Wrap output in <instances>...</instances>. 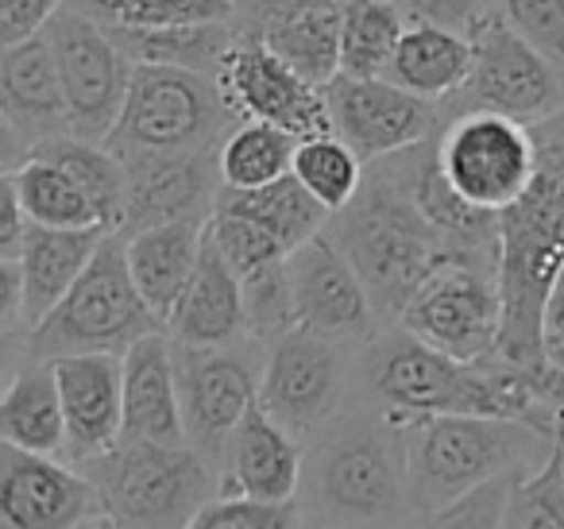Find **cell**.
Masks as SVG:
<instances>
[{
	"label": "cell",
	"mask_w": 564,
	"mask_h": 529,
	"mask_svg": "<svg viewBox=\"0 0 564 529\" xmlns=\"http://www.w3.org/2000/svg\"><path fill=\"white\" fill-rule=\"evenodd\" d=\"M538 166L510 209L499 213V359L545 379L564 406L545 364V305L564 267V109L530 125Z\"/></svg>",
	"instance_id": "obj_1"
},
{
	"label": "cell",
	"mask_w": 564,
	"mask_h": 529,
	"mask_svg": "<svg viewBox=\"0 0 564 529\" xmlns=\"http://www.w3.org/2000/svg\"><path fill=\"white\" fill-rule=\"evenodd\" d=\"M325 233L360 271L383 325H399L414 290L453 248L414 202L394 155L368 163L360 194L333 213Z\"/></svg>",
	"instance_id": "obj_2"
},
{
	"label": "cell",
	"mask_w": 564,
	"mask_h": 529,
	"mask_svg": "<svg viewBox=\"0 0 564 529\" xmlns=\"http://www.w3.org/2000/svg\"><path fill=\"white\" fill-rule=\"evenodd\" d=\"M310 490L302 521L317 526H399L414 521L406 487L402 429L383 410H340L310 436L302 467Z\"/></svg>",
	"instance_id": "obj_3"
},
{
	"label": "cell",
	"mask_w": 564,
	"mask_h": 529,
	"mask_svg": "<svg viewBox=\"0 0 564 529\" xmlns=\"http://www.w3.org/2000/svg\"><path fill=\"white\" fill-rule=\"evenodd\" d=\"M394 425L402 429L410 514L417 526L495 475L545 464L561 436L530 421L487 418V413H417Z\"/></svg>",
	"instance_id": "obj_4"
},
{
	"label": "cell",
	"mask_w": 564,
	"mask_h": 529,
	"mask_svg": "<svg viewBox=\"0 0 564 529\" xmlns=\"http://www.w3.org/2000/svg\"><path fill=\"white\" fill-rule=\"evenodd\" d=\"M166 328L148 305L128 263V236L112 228L97 244L86 271L74 279L66 298L24 333V348L35 359H58L74 352H117L124 356L140 336Z\"/></svg>",
	"instance_id": "obj_5"
},
{
	"label": "cell",
	"mask_w": 564,
	"mask_h": 529,
	"mask_svg": "<svg viewBox=\"0 0 564 529\" xmlns=\"http://www.w3.org/2000/svg\"><path fill=\"white\" fill-rule=\"evenodd\" d=\"M240 125L217 78L182 66L135 63L128 101L109 148L124 155H189L213 151Z\"/></svg>",
	"instance_id": "obj_6"
},
{
	"label": "cell",
	"mask_w": 564,
	"mask_h": 529,
	"mask_svg": "<svg viewBox=\"0 0 564 529\" xmlns=\"http://www.w3.org/2000/svg\"><path fill=\"white\" fill-rule=\"evenodd\" d=\"M78 467L94 479L112 526H194L209 503V460L194 444L120 441Z\"/></svg>",
	"instance_id": "obj_7"
},
{
	"label": "cell",
	"mask_w": 564,
	"mask_h": 529,
	"mask_svg": "<svg viewBox=\"0 0 564 529\" xmlns=\"http://www.w3.org/2000/svg\"><path fill=\"white\" fill-rule=\"evenodd\" d=\"M402 328L425 344L460 359L499 356L502 336V290L499 256L491 251L448 248L414 290L399 317Z\"/></svg>",
	"instance_id": "obj_8"
},
{
	"label": "cell",
	"mask_w": 564,
	"mask_h": 529,
	"mask_svg": "<svg viewBox=\"0 0 564 529\" xmlns=\"http://www.w3.org/2000/svg\"><path fill=\"white\" fill-rule=\"evenodd\" d=\"M352 379V344L333 341V336L317 333V328L291 325L274 341H267L259 402L302 444H310V436L322 433L345 410Z\"/></svg>",
	"instance_id": "obj_9"
},
{
	"label": "cell",
	"mask_w": 564,
	"mask_h": 529,
	"mask_svg": "<svg viewBox=\"0 0 564 529\" xmlns=\"http://www.w3.org/2000/svg\"><path fill=\"white\" fill-rule=\"evenodd\" d=\"M437 163L468 205L502 213L525 194L538 166L530 125L495 109H464L437 132Z\"/></svg>",
	"instance_id": "obj_10"
},
{
	"label": "cell",
	"mask_w": 564,
	"mask_h": 529,
	"mask_svg": "<svg viewBox=\"0 0 564 529\" xmlns=\"http://www.w3.org/2000/svg\"><path fill=\"white\" fill-rule=\"evenodd\" d=\"M471 47H476L471 74L460 94L441 105L445 117L464 109H495L522 125H538L564 109V71L525 35H518L502 12H495L471 35Z\"/></svg>",
	"instance_id": "obj_11"
},
{
	"label": "cell",
	"mask_w": 564,
	"mask_h": 529,
	"mask_svg": "<svg viewBox=\"0 0 564 529\" xmlns=\"http://www.w3.org/2000/svg\"><path fill=\"white\" fill-rule=\"evenodd\" d=\"M263 352L267 344L251 341V336L240 344H220V348H197V344L174 341L186 441L209 460V467L225 464L236 425L259 402Z\"/></svg>",
	"instance_id": "obj_12"
},
{
	"label": "cell",
	"mask_w": 564,
	"mask_h": 529,
	"mask_svg": "<svg viewBox=\"0 0 564 529\" xmlns=\"http://www.w3.org/2000/svg\"><path fill=\"white\" fill-rule=\"evenodd\" d=\"M47 40L63 74L70 132L105 143L124 112L135 63L109 35V28L70 4L47 24Z\"/></svg>",
	"instance_id": "obj_13"
},
{
	"label": "cell",
	"mask_w": 564,
	"mask_h": 529,
	"mask_svg": "<svg viewBox=\"0 0 564 529\" xmlns=\"http://www.w3.org/2000/svg\"><path fill=\"white\" fill-rule=\"evenodd\" d=\"M217 82L240 120H267V125L294 132L299 140L333 132L325 86L294 71L263 35L240 28Z\"/></svg>",
	"instance_id": "obj_14"
},
{
	"label": "cell",
	"mask_w": 564,
	"mask_h": 529,
	"mask_svg": "<svg viewBox=\"0 0 564 529\" xmlns=\"http://www.w3.org/2000/svg\"><path fill=\"white\" fill-rule=\"evenodd\" d=\"M333 112V132L364 159L399 155L406 148L433 140L445 125V109L437 101L410 94V89L394 86L391 78H352V74H337L325 86Z\"/></svg>",
	"instance_id": "obj_15"
},
{
	"label": "cell",
	"mask_w": 564,
	"mask_h": 529,
	"mask_svg": "<svg viewBox=\"0 0 564 529\" xmlns=\"http://www.w3.org/2000/svg\"><path fill=\"white\" fill-rule=\"evenodd\" d=\"M0 526L4 529H78L112 526L94 479L82 467L58 464L47 452L0 449Z\"/></svg>",
	"instance_id": "obj_16"
},
{
	"label": "cell",
	"mask_w": 564,
	"mask_h": 529,
	"mask_svg": "<svg viewBox=\"0 0 564 529\" xmlns=\"http://www.w3.org/2000/svg\"><path fill=\"white\" fill-rule=\"evenodd\" d=\"M286 271H291L299 325L317 328V333L352 344V348L368 344L371 336L387 328L360 271L329 233H317L299 251H291Z\"/></svg>",
	"instance_id": "obj_17"
},
{
	"label": "cell",
	"mask_w": 564,
	"mask_h": 529,
	"mask_svg": "<svg viewBox=\"0 0 564 529\" xmlns=\"http://www.w3.org/2000/svg\"><path fill=\"white\" fill-rule=\"evenodd\" d=\"M128 209L120 233H140L166 220H213L225 194L220 148L189 155H124Z\"/></svg>",
	"instance_id": "obj_18"
},
{
	"label": "cell",
	"mask_w": 564,
	"mask_h": 529,
	"mask_svg": "<svg viewBox=\"0 0 564 529\" xmlns=\"http://www.w3.org/2000/svg\"><path fill=\"white\" fill-rule=\"evenodd\" d=\"M0 120H4L9 166H17L20 155H28L47 136L70 132L63 74H58V58L47 32L4 47V58H0Z\"/></svg>",
	"instance_id": "obj_19"
},
{
	"label": "cell",
	"mask_w": 564,
	"mask_h": 529,
	"mask_svg": "<svg viewBox=\"0 0 564 529\" xmlns=\"http://www.w3.org/2000/svg\"><path fill=\"white\" fill-rule=\"evenodd\" d=\"M51 364L66 413V460L86 464L117 449L124 441V356L74 352Z\"/></svg>",
	"instance_id": "obj_20"
},
{
	"label": "cell",
	"mask_w": 564,
	"mask_h": 529,
	"mask_svg": "<svg viewBox=\"0 0 564 529\" xmlns=\"http://www.w3.org/2000/svg\"><path fill=\"white\" fill-rule=\"evenodd\" d=\"M166 333L178 344L197 348H220V344H240L251 336L248 328V302H243V282L225 259L220 244L205 228V248L197 259V271L189 279L186 294L166 317ZM256 341V336H251Z\"/></svg>",
	"instance_id": "obj_21"
},
{
	"label": "cell",
	"mask_w": 564,
	"mask_h": 529,
	"mask_svg": "<svg viewBox=\"0 0 564 529\" xmlns=\"http://www.w3.org/2000/svg\"><path fill=\"white\" fill-rule=\"evenodd\" d=\"M124 441L189 444L174 341L166 328L140 336L124 352Z\"/></svg>",
	"instance_id": "obj_22"
},
{
	"label": "cell",
	"mask_w": 564,
	"mask_h": 529,
	"mask_svg": "<svg viewBox=\"0 0 564 529\" xmlns=\"http://www.w3.org/2000/svg\"><path fill=\"white\" fill-rule=\"evenodd\" d=\"M302 441L256 402L236 425L225 456L220 490H248L259 498H299L302 490Z\"/></svg>",
	"instance_id": "obj_23"
},
{
	"label": "cell",
	"mask_w": 564,
	"mask_h": 529,
	"mask_svg": "<svg viewBox=\"0 0 564 529\" xmlns=\"http://www.w3.org/2000/svg\"><path fill=\"white\" fill-rule=\"evenodd\" d=\"M112 228L89 225V228H55V225H28L24 248H20V267H24V333L35 328L58 302L66 290L74 287L86 263L94 259L97 244L109 236Z\"/></svg>",
	"instance_id": "obj_24"
},
{
	"label": "cell",
	"mask_w": 564,
	"mask_h": 529,
	"mask_svg": "<svg viewBox=\"0 0 564 529\" xmlns=\"http://www.w3.org/2000/svg\"><path fill=\"white\" fill-rule=\"evenodd\" d=\"M205 228L209 220H166V225H151L140 233H124L135 287L163 321L171 317L194 279L205 248Z\"/></svg>",
	"instance_id": "obj_25"
},
{
	"label": "cell",
	"mask_w": 564,
	"mask_h": 529,
	"mask_svg": "<svg viewBox=\"0 0 564 529\" xmlns=\"http://www.w3.org/2000/svg\"><path fill=\"white\" fill-rule=\"evenodd\" d=\"M471 58H476L471 35H460L441 24H406L383 78L425 97V101L445 105L468 82Z\"/></svg>",
	"instance_id": "obj_26"
},
{
	"label": "cell",
	"mask_w": 564,
	"mask_h": 529,
	"mask_svg": "<svg viewBox=\"0 0 564 529\" xmlns=\"http://www.w3.org/2000/svg\"><path fill=\"white\" fill-rule=\"evenodd\" d=\"M0 433L20 449L66 456V413L51 359L28 356V364L12 371L0 402Z\"/></svg>",
	"instance_id": "obj_27"
},
{
	"label": "cell",
	"mask_w": 564,
	"mask_h": 529,
	"mask_svg": "<svg viewBox=\"0 0 564 529\" xmlns=\"http://www.w3.org/2000/svg\"><path fill=\"white\" fill-rule=\"evenodd\" d=\"M112 40L124 47L132 63L148 66H182L217 78L225 55L232 51L240 24L236 20H205V24H174V28H109Z\"/></svg>",
	"instance_id": "obj_28"
},
{
	"label": "cell",
	"mask_w": 564,
	"mask_h": 529,
	"mask_svg": "<svg viewBox=\"0 0 564 529\" xmlns=\"http://www.w3.org/2000/svg\"><path fill=\"white\" fill-rule=\"evenodd\" d=\"M217 209H232V213H243V217L259 220L267 233L279 236V244L286 251H299L306 240L325 233V225H329V217H333L294 171L256 190H225Z\"/></svg>",
	"instance_id": "obj_29"
},
{
	"label": "cell",
	"mask_w": 564,
	"mask_h": 529,
	"mask_svg": "<svg viewBox=\"0 0 564 529\" xmlns=\"http://www.w3.org/2000/svg\"><path fill=\"white\" fill-rule=\"evenodd\" d=\"M340 24H345V4H310L267 20L263 28H256V35H263L310 82L329 86L340 74Z\"/></svg>",
	"instance_id": "obj_30"
},
{
	"label": "cell",
	"mask_w": 564,
	"mask_h": 529,
	"mask_svg": "<svg viewBox=\"0 0 564 529\" xmlns=\"http://www.w3.org/2000/svg\"><path fill=\"white\" fill-rule=\"evenodd\" d=\"M28 155H43L51 163H58L89 197H94L97 213L109 228L124 225V209H128V166L109 143L97 140H82L74 132H58L47 140L35 143Z\"/></svg>",
	"instance_id": "obj_31"
},
{
	"label": "cell",
	"mask_w": 564,
	"mask_h": 529,
	"mask_svg": "<svg viewBox=\"0 0 564 529\" xmlns=\"http://www.w3.org/2000/svg\"><path fill=\"white\" fill-rule=\"evenodd\" d=\"M17 186L20 202H24L28 217L35 225H55V228H89L105 225L101 213H97L94 197L70 179L58 163L43 155H24L17 166L4 171ZM109 228V225H105Z\"/></svg>",
	"instance_id": "obj_32"
},
{
	"label": "cell",
	"mask_w": 564,
	"mask_h": 529,
	"mask_svg": "<svg viewBox=\"0 0 564 529\" xmlns=\"http://www.w3.org/2000/svg\"><path fill=\"white\" fill-rule=\"evenodd\" d=\"M299 136L267 120H240L220 143V179L225 190H256L294 171Z\"/></svg>",
	"instance_id": "obj_33"
},
{
	"label": "cell",
	"mask_w": 564,
	"mask_h": 529,
	"mask_svg": "<svg viewBox=\"0 0 564 529\" xmlns=\"http://www.w3.org/2000/svg\"><path fill=\"white\" fill-rule=\"evenodd\" d=\"M406 12L399 0H345L340 24V74L352 78H383L402 32Z\"/></svg>",
	"instance_id": "obj_34"
},
{
	"label": "cell",
	"mask_w": 564,
	"mask_h": 529,
	"mask_svg": "<svg viewBox=\"0 0 564 529\" xmlns=\"http://www.w3.org/2000/svg\"><path fill=\"white\" fill-rule=\"evenodd\" d=\"M294 174L310 186V194L329 213H340L364 186L368 163L340 140L337 132L310 136L294 151Z\"/></svg>",
	"instance_id": "obj_35"
},
{
	"label": "cell",
	"mask_w": 564,
	"mask_h": 529,
	"mask_svg": "<svg viewBox=\"0 0 564 529\" xmlns=\"http://www.w3.org/2000/svg\"><path fill=\"white\" fill-rule=\"evenodd\" d=\"M105 28H174L236 20V0H66Z\"/></svg>",
	"instance_id": "obj_36"
},
{
	"label": "cell",
	"mask_w": 564,
	"mask_h": 529,
	"mask_svg": "<svg viewBox=\"0 0 564 529\" xmlns=\"http://www.w3.org/2000/svg\"><path fill=\"white\" fill-rule=\"evenodd\" d=\"M502 526L564 529V433L556 436L545 464L525 467V472L518 475L514 495H510V506H507V521H502Z\"/></svg>",
	"instance_id": "obj_37"
},
{
	"label": "cell",
	"mask_w": 564,
	"mask_h": 529,
	"mask_svg": "<svg viewBox=\"0 0 564 529\" xmlns=\"http://www.w3.org/2000/svg\"><path fill=\"white\" fill-rule=\"evenodd\" d=\"M209 233H213V240L220 244L228 263H232V271L240 274V282L259 279V274H267V271H279V267L291 259V251L282 248L279 236L267 233L259 220L243 217V213L217 209L209 220Z\"/></svg>",
	"instance_id": "obj_38"
},
{
	"label": "cell",
	"mask_w": 564,
	"mask_h": 529,
	"mask_svg": "<svg viewBox=\"0 0 564 529\" xmlns=\"http://www.w3.org/2000/svg\"><path fill=\"white\" fill-rule=\"evenodd\" d=\"M299 498H259L248 490H220L197 510L194 529H279L299 526Z\"/></svg>",
	"instance_id": "obj_39"
},
{
	"label": "cell",
	"mask_w": 564,
	"mask_h": 529,
	"mask_svg": "<svg viewBox=\"0 0 564 529\" xmlns=\"http://www.w3.org/2000/svg\"><path fill=\"white\" fill-rule=\"evenodd\" d=\"M525 467H514V472H502L495 479L471 487L468 495L453 498L448 506H441L437 514H430L425 526H502L507 521V506L510 495H514V483Z\"/></svg>",
	"instance_id": "obj_40"
},
{
	"label": "cell",
	"mask_w": 564,
	"mask_h": 529,
	"mask_svg": "<svg viewBox=\"0 0 564 529\" xmlns=\"http://www.w3.org/2000/svg\"><path fill=\"white\" fill-rule=\"evenodd\" d=\"M499 12L564 71V0H499Z\"/></svg>",
	"instance_id": "obj_41"
},
{
	"label": "cell",
	"mask_w": 564,
	"mask_h": 529,
	"mask_svg": "<svg viewBox=\"0 0 564 529\" xmlns=\"http://www.w3.org/2000/svg\"><path fill=\"white\" fill-rule=\"evenodd\" d=\"M410 24H441L460 35H476L499 12V0H399Z\"/></svg>",
	"instance_id": "obj_42"
},
{
	"label": "cell",
	"mask_w": 564,
	"mask_h": 529,
	"mask_svg": "<svg viewBox=\"0 0 564 529\" xmlns=\"http://www.w3.org/2000/svg\"><path fill=\"white\" fill-rule=\"evenodd\" d=\"M63 9L66 0H0V47L47 32V24Z\"/></svg>",
	"instance_id": "obj_43"
},
{
	"label": "cell",
	"mask_w": 564,
	"mask_h": 529,
	"mask_svg": "<svg viewBox=\"0 0 564 529\" xmlns=\"http://www.w3.org/2000/svg\"><path fill=\"white\" fill-rule=\"evenodd\" d=\"M24 267H20V259H0V328H4L9 341L17 333H24Z\"/></svg>",
	"instance_id": "obj_44"
},
{
	"label": "cell",
	"mask_w": 564,
	"mask_h": 529,
	"mask_svg": "<svg viewBox=\"0 0 564 529\" xmlns=\"http://www.w3.org/2000/svg\"><path fill=\"white\" fill-rule=\"evenodd\" d=\"M28 225H32V217H28L12 179L4 174V182H0V259H20Z\"/></svg>",
	"instance_id": "obj_45"
},
{
	"label": "cell",
	"mask_w": 564,
	"mask_h": 529,
	"mask_svg": "<svg viewBox=\"0 0 564 529\" xmlns=\"http://www.w3.org/2000/svg\"><path fill=\"white\" fill-rule=\"evenodd\" d=\"M545 364L553 382L564 395V267L553 282V294H549L545 305Z\"/></svg>",
	"instance_id": "obj_46"
}]
</instances>
